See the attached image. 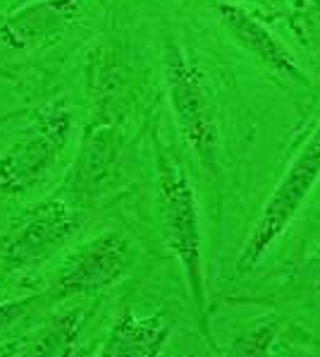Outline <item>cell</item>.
I'll list each match as a JSON object with an SVG mask.
<instances>
[{
    "label": "cell",
    "instance_id": "cell-1",
    "mask_svg": "<svg viewBox=\"0 0 320 357\" xmlns=\"http://www.w3.org/2000/svg\"><path fill=\"white\" fill-rule=\"evenodd\" d=\"M156 185H158V211L163 226L165 247L184 271L186 290L191 307L201 328V336L211 345L213 353H220L211 331L208 317L206 273H203V233L201 213H198L196 190L186 168L156 139Z\"/></svg>",
    "mask_w": 320,
    "mask_h": 357
},
{
    "label": "cell",
    "instance_id": "cell-2",
    "mask_svg": "<svg viewBox=\"0 0 320 357\" xmlns=\"http://www.w3.org/2000/svg\"><path fill=\"white\" fill-rule=\"evenodd\" d=\"M163 58L165 91H168L170 111L175 115L182 139L206 173L218 175L223 135H220L218 101H215L208 75L175 41L165 43Z\"/></svg>",
    "mask_w": 320,
    "mask_h": 357
},
{
    "label": "cell",
    "instance_id": "cell-3",
    "mask_svg": "<svg viewBox=\"0 0 320 357\" xmlns=\"http://www.w3.org/2000/svg\"><path fill=\"white\" fill-rule=\"evenodd\" d=\"M320 180V120L313 128L296 156L270 192V197L258 213L256 223H253L249 238L241 245V252L234 261V276H246L251 273L263 257L270 252V247L278 243L287 233L296 216H299L301 206L311 197L313 188Z\"/></svg>",
    "mask_w": 320,
    "mask_h": 357
},
{
    "label": "cell",
    "instance_id": "cell-4",
    "mask_svg": "<svg viewBox=\"0 0 320 357\" xmlns=\"http://www.w3.org/2000/svg\"><path fill=\"white\" fill-rule=\"evenodd\" d=\"M74 118L63 101H51L34 115L29 130L0 153V197H24L51 175L67 149Z\"/></svg>",
    "mask_w": 320,
    "mask_h": 357
},
{
    "label": "cell",
    "instance_id": "cell-5",
    "mask_svg": "<svg viewBox=\"0 0 320 357\" xmlns=\"http://www.w3.org/2000/svg\"><path fill=\"white\" fill-rule=\"evenodd\" d=\"M79 226V216L63 197L38 202L0 235V266L8 271L41 266L74 240Z\"/></svg>",
    "mask_w": 320,
    "mask_h": 357
},
{
    "label": "cell",
    "instance_id": "cell-6",
    "mask_svg": "<svg viewBox=\"0 0 320 357\" xmlns=\"http://www.w3.org/2000/svg\"><path fill=\"white\" fill-rule=\"evenodd\" d=\"M131 245L118 230H110L81 245L63 264L51 288L46 290V302L67 300L77 295H93L108 290L129 271Z\"/></svg>",
    "mask_w": 320,
    "mask_h": 357
},
{
    "label": "cell",
    "instance_id": "cell-7",
    "mask_svg": "<svg viewBox=\"0 0 320 357\" xmlns=\"http://www.w3.org/2000/svg\"><path fill=\"white\" fill-rule=\"evenodd\" d=\"M125 156V130L120 120L91 118L72 163L65 192L77 202H91L115 183Z\"/></svg>",
    "mask_w": 320,
    "mask_h": 357
},
{
    "label": "cell",
    "instance_id": "cell-8",
    "mask_svg": "<svg viewBox=\"0 0 320 357\" xmlns=\"http://www.w3.org/2000/svg\"><path fill=\"white\" fill-rule=\"evenodd\" d=\"M220 24L232 36L237 46H241L251 58H256L268 73L278 75L280 79L296 86H311V79L301 70L289 48L280 41L258 17H253L249 10L237 3H220L218 8Z\"/></svg>",
    "mask_w": 320,
    "mask_h": 357
},
{
    "label": "cell",
    "instance_id": "cell-9",
    "mask_svg": "<svg viewBox=\"0 0 320 357\" xmlns=\"http://www.w3.org/2000/svg\"><path fill=\"white\" fill-rule=\"evenodd\" d=\"M79 15V0H31L3 20L0 41L17 51H36L63 36Z\"/></svg>",
    "mask_w": 320,
    "mask_h": 357
},
{
    "label": "cell",
    "instance_id": "cell-10",
    "mask_svg": "<svg viewBox=\"0 0 320 357\" xmlns=\"http://www.w3.org/2000/svg\"><path fill=\"white\" fill-rule=\"evenodd\" d=\"M170 331L173 326L165 317H139L125 310L110 326L98 357H160Z\"/></svg>",
    "mask_w": 320,
    "mask_h": 357
},
{
    "label": "cell",
    "instance_id": "cell-11",
    "mask_svg": "<svg viewBox=\"0 0 320 357\" xmlns=\"http://www.w3.org/2000/svg\"><path fill=\"white\" fill-rule=\"evenodd\" d=\"M79 333V312H60L43 324L34 336L26 338L19 348H15V357H77Z\"/></svg>",
    "mask_w": 320,
    "mask_h": 357
},
{
    "label": "cell",
    "instance_id": "cell-12",
    "mask_svg": "<svg viewBox=\"0 0 320 357\" xmlns=\"http://www.w3.org/2000/svg\"><path fill=\"white\" fill-rule=\"evenodd\" d=\"M278 340V321H261L239 333L227 350H220V357H273Z\"/></svg>",
    "mask_w": 320,
    "mask_h": 357
},
{
    "label": "cell",
    "instance_id": "cell-13",
    "mask_svg": "<svg viewBox=\"0 0 320 357\" xmlns=\"http://www.w3.org/2000/svg\"><path fill=\"white\" fill-rule=\"evenodd\" d=\"M41 302H46V295L34 293V295H24V298H15L8 302H0V333L8 331L13 324H17L19 319H24L34 307H38Z\"/></svg>",
    "mask_w": 320,
    "mask_h": 357
},
{
    "label": "cell",
    "instance_id": "cell-14",
    "mask_svg": "<svg viewBox=\"0 0 320 357\" xmlns=\"http://www.w3.org/2000/svg\"><path fill=\"white\" fill-rule=\"evenodd\" d=\"M244 3H256V5H263V8H280L285 0H244Z\"/></svg>",
    "mask_w": 320,
    "mask_h": 357
},
{
    "label": "cell",
    "instance_id": "cell-15",
    "mask_svg": "<svg viewBox=\"0 0 320 357\" xmlns=\"http://www.w3.org/2000/svg\"><path fill=\"white\" fill-rule=\"evenodd\" d=\"M22 113H24V111H13V113H3V115H0V130H3L8 123H13V120L17 118V115H22Z\"/></svg>",
    "mask_w": 320,
    "mask_h": 357
},
{
    "label": "cell",
    "instance_id": "cell-16",
    "mask_svg": "<svg viewBox=\"0 0 320 357\" xmlns=\"http://www.w3.org/2000/svg\"><path fill=\"white\" fill-rule=\"evenodd\" d=\"M0 357H15V348H13V345H5V348L0 350Z\"/></svg>",
    "mask_w": 320,
    "mask_h": 357
}]
</instances>
